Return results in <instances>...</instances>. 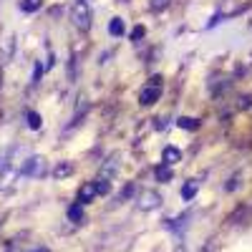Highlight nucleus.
<instances>
[{"label":"nucleus","instance_id":"nucleus-1","mask_svg":"<svg viewBox=\"0 0 252 252\" xmlns=\"http://www.w3.org/2000/svg\"><path fill=\"white\" fill-rule=\"evenodd\" d=\"M89 20H91L89 3H86V0H76V5H73V23L78 28H89Z\"/></svg>","mask_w":252,"mask_h":252},{"label":"nucleus","instance_id":"nucleus-2","mask_svg":"<svg viewBox=\"0 0 252 252\" xmlns=\"http://www.w3.org/2000/svg\"><path fill=\"white\" fill-rule=\"evenodd\" d=\"M159 76H154L152 78V83H149V86H146L144 91H141V96H139V101L144 103V106H149V103H154L157 98H159V94H161V86H159Z\"/></svg>","mask_w":252,"mask_h":252},{"label":"nucleus","instance_id":"nucleus-3","mask_svg":"<svg viewBox=\"0 0 252 252\" xmlns=\"http://www.w3.org/2000/svg\"><path fill=\"white\" fill-rule=\"evenodd\" d=\"M159 202H161V199H159V197H157L154 192H144V194L139 197V204H141L144 209H154V207H157Z\"/></svg>","mask_w":252,"mask_h":252},{"label":"nucleus","instance_id":"nucleus-4","mask_svg":"<svg viewBox=\"0 0 252 252\" xmlns=\"http://www.w3.org/2000/svg\"><path fill=\"white\" fill-rule=\"evenodd\" d=\"M23 172H26V174H33V177L43 174V159H31V161L23 166Z\"/></svg>","mask_w":252,"mask_h":252},{"label":"nucleus","instance_id":"nucleus-5","mask_svg":"<svg viewBox=\"0 0 252 252\" xmlns=\"http://www.w3.org/2000/svg\"><path fill=\"white\" fill-rule=\"evenodd\" d=\"M40 5H43V0H20V10L23 13H35L40 10Z\"/></svg>","mask_w":252,"mask_h":252},{"label":"nucleus","instance_id":"nucleus-6","mask_svg":"<svg viewBox=\"0 0 252 252\" xmlns=\"http://www.w3.org/2000/svg\"><path fill=\"white\" fill-rule=\"evenodd\" d=\"M179 159H182V152L179 149H174V146H166V149H164V164H174Z\"/></svg>","mask_w":252,"mask_h":252},{"label":"nucleus","instance_id":"nucleus-7","mask_svg":"<svg viewBox=\"0 0 252 252\" xmlns=\"http://www.w3.org/2000/svg\"><path fill=\"white\" fill-rule=\"evenodd\" d=\"M96 194V189H94V184H86L81 189V194H78V204H83V202H89L91 197Z\"/></svg>","mask_w":252,"mask_h":252},{"label":"nucleus","instance_id":"nucleus-8","mask_svg":"<svg viewBox=\"0 0 252 252\" xmlns=\"http://www.w3.org/2000/svg\"><path fill=\"white\" fill-rule=\"evenodd\" d=\"M124 28H126V26H124V20H121V18H114L111 23H109V33H111V35H121Z\"/></svg>","mask_w":252,"mask_h":252},{"label":"nucleus","instance_id":"nucleus-9","mask_svg":"<svg viewBox=\"0 0 252 252\" xmlns=\"http://www.w3.org/2000/svg\"><path fill=\"white\" fill-rule=\"evenodd\" d=\"M68 220H71V222H76V224L83 220V209H81V204H73V207L68 209Z\"/></svg>","mask_w":252,"mask_h":252},{"label":"nucleus","instance_id":"nucleus-10","mask_svg":"<svg viewBox=\"0 0 252 252\" xmlns=\"http://www.w3.org/2000/svg\"><path fill=\"white\" fill-rule=\"evenodd\" d=\"M28 126L31 129H40V116L35 111H28Z\"/></svg>","mask_w":252,"mask_h":252},{"label":"nucleus","instance_id":"nucleus-11","mask_svg":"<svg viewBox=\"0 0 252 252\" xmlns=\"http://www.w3.org/2000/svg\"><path fill=\"white\" fill-rule=\"evenodd\" d=\"M157 177H159L161 182L172 179V169H169V166H159V169H157Z\"/></svg>","mask_w":252,"mask_h":252},{"label":"nucleus","instance_id":"nucleus-12","mask_svg":"<svg viewBox=\"0 0 252 252\" xmlns=\"http://www.w3.org/2000/svg\"><path fill=\"white\" fill-rule=\"evenodd\" d=\"M194 192H197V184H187V187L182 189V197H184V199H192Z\"/></svg>","mask_w":252,"mask_h":252},{"label":"nucleus","instance_id":"nucleus-13","mask_svg":"<svg viewBox=\"0 0 252 252\" xmlns=\"http://www.w3.org/2000/svg\"><path fill=\"white\" fill-rule=\"evenodd\" d=\"M177 124H179V126H184V129H197V121H194V119H187V116H184V119H179Z\"/></svg>","mask_w":252,"mask_h":252},{"label":"nucleus","instance_id":"nucleus-14","mask_svg":"<svg viewBox=\"0 0 252 252\" xmlns=\"http://www.w3.org/2000/svg\"><path fill=\"white\" fill-rule=\"evenodd\" d=\"M94 189H96V194H106L109 192V182H96Z\"/></svg>","mask_w":252,"mask_h":252},{"label":"nucleus","instance_id":"nucleus-15","mask_svg":"<svg viewBox=\"0 0 252 252\" xmlns=\"http://www.w3.org/2000/svg\"><path fill=\"white\" fill-rule=\"evenodd\" d=\"M141 35H144V28H141V26H139V28H134V33H131V38L136 40V38H141Z\"/></svg>","mask_w":252,"mask_h":252},{"label":"nucleus","instance_id":"nucleus-16","mask_svg":"<svg viewBox=\"0 0 252 252\" xmlns=\"http://www.w3.org/2000/svg\"><path fill=\"white\" fill-rule=\"evenodd\" d=\"M71 172V166H58V169H56V174L61 177V174H68Z\"/></svg>","mask_w":252,"mask_h":252},{"label":"nucleus","instance_id":"nucleus-17","mask_svg":"<svg viewBox=\"0 0 252 252\" xmlns=\"http://www.w3.org/2000/svg\"><path fill=\"white\" fill-rule=\"evenodd\" d=\"M159 5H166V0H154L152 3V8H159Z\"/></svg>","mask_w":252,"mask_h":252},{"label":"nucleus","instance_id":"nucleus-18","mask_svg":"<svg viewBox=\"0 0 252 252\" xmlns=\"http://www.w3.org/2000/svg\"><path fill=\"white\" fill-rule=\"evenodd\" d=\"M31 252H48L46 247H35V250H31Z\"/></svg>","mask_w":252,"mask_h":252}]
</instances>
